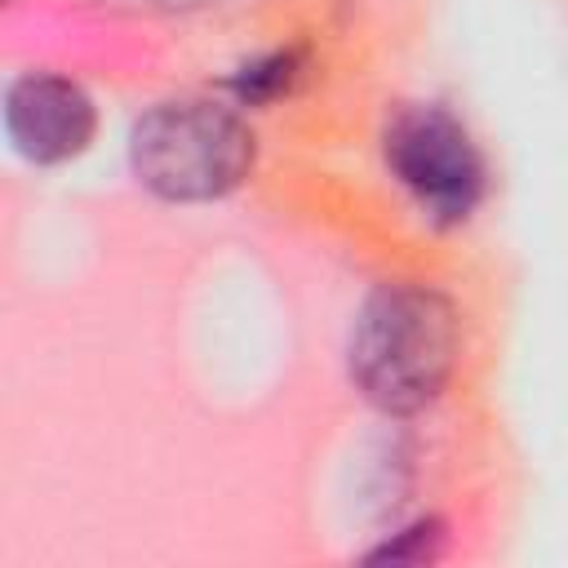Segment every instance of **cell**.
I'll return each mask as SVG.
<instances>
[{
  "label": "cell",
  "mask_w": 568,
  "mask_h": 568,
  "mask_svg": "<svg viewBox=\"0 0 568 568\" xmlns=\"http://www.w3.org/2000/svg\"><path fill=\"white\" fill-rule=\"evenodd\" d=\"M302 75V49H275L257 62H244L235 75H231V93L248 106H262V102H275L280 93H288Z\"/></svg>",
  "instance_id": "obj_5"
},
{
  "label": "cell",
  "mask_w": 568,
  "mask_h": 568,
  "mask_svg": "<svg viewBox=\"0 0 568 568\" xmlns=\"http://www.w3.org/2000/svg\"><path fill=\"white\" fill-rule=\"evenodd\" d=\"M439 550H444V528H439L435 519H422V524L395 532V541L377 546L368 559H373V564H426V559H435Z\"/></svg>",
  "instance_id": "obj_6"
},
{
  "label": "cell",
  "mask_w": 568,
  "mask_h": 568,
  "mask_svg": "<svg viewBox=\"0 0 568 568\" xmlns=\"http://www.w3.org/2000/svg\"><path fill=\"white\" fill-rule=\"evenodd\" d=\"M4 124L18 155H27L31 164H62L93 142L98 111L75 80L53 71H31L9 84Z\"/></svg>",
  "instance_id": "obj_4"
},
{
  "label": "cell",
  "mask_w": 568,
  "mask_h": 568,
  "mask_svg": "<svg viewBox=\"0 0 568 568\" xmlns=\"http://www.w3.org/2000/svg\"><path fill=\"white\" fill-rule=\"evenodd\" d=\"M382 155L390 178L422 204V213L439 226L466 222L484 195V160L462 129V120L444 106H404L386 124Z\"/></svg>",
  "instance_id": "obj_3"
},
{
  "label": "cell",
  "mask_w": 568,
  "mask_h": 568,
  "mask_svg": "<svg viewBox=\"0 0 568 568\" xmlns=\"http://www.w3.org/2000/svg\"><path fill=\"white\" fill-rule=\"evenodd\" d=\"M462 328L444 293L426 284H377L346 342V368L355 390L395 417L435 404L457 368Z\"/></svg>",
  "instance_id": "obj_1"
},
{
  "label": "cell",
  "mask_w": 568,
  "mask_h": 568,
  "mask_svg": "<svg viewBox=\"0 0 568 568\" xmlns=\"http://www.w3.org/2000/svg\"><path fill=\"white\" fill-rule=\"evenodd\" d=\"M253 133L248 124L204 98L155 102L129 138V164L138 182L173 204H204L231 195L253 173Z\"/></svg>",
  "instance_id": "obj_2"
}]
</instances>
